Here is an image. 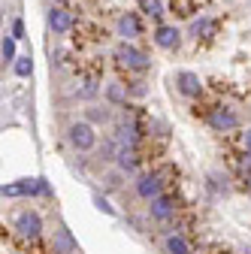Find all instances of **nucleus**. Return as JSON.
I'll list each match as a JSON object with an SVG mask.
<instances>
[{"label": "nucleus", "mask_w": 251, "mask_h": 254, "mask_svg": "<svg viewBox=\"0 0 251 254\" xmlns=\"http://www.w3.org/2000/svg\"><path fill=\"white\" fill-rule=\"evenodd\" d=\"M67 139L76 151H91L94 145H97V133H94L91 121H76L70 130H67Z\"/></svg>", "instance_id": "obj_1"}, {"label": "nucleus", "mask_w": 251, "mask_h": 254, "mask_svg": "<svg viewBox=\"0 0 251 254\" xmlns=\"http://www.w3.org/2000/svg\"><path fill=\"white\" fill-rule=\"evenodd\" d=\"M115 64H118V67H124V70H139L142 73V70H148V55L124 43V46L115 49Z\"/></svg>", "instance_id": "obj_2"}, {"label": "nucleus", "mask_w": 251, "mask_h": 254, "mask_svg": "<svg viewBox=\"0 0 251 254\" xmlns=\"http://www.w3.org/2000/svg\"><path fill=\"white\" fill-rule=\"evenodd\" d=\"M148 215H151L154 221H170V218H176V215H179V197L170 194V190H164L161 197H154V200L148 203Z\"/></svg>", "instance_id": "obj_3"}, {"label": "nucleus", "mask_w": 251, "mask_h": 254, "mask_svg": "<svg viewBox=\"0 0 251 254\" xmlns=\"http://www.w3.org/2000/svg\"><path fill=\"white\" fill-rule=\"evenodd\" d=\"M164 190H167V182H164V176H161L158 170H151V173L139 176V182H136V194H139L145 203H151L154 197H161Z\"/></svg>", "instance_id": "obj_4"}, {"label": "nucleus", "mask_w": 251, "mask_h": 254, "mask_svg": "<svg viewBox=\"0 0 251 254\" xmlns=\"http://www.w3.org/2000/svg\"><path fill=\"white\" fill-rule=\"evenodd\" d=\"M206 121H209L212 130H218V133H230V130H236V127H239V115L233 109H224V106L206 112Z\"/></svg>", "instance_id": "obj_5"}, {"label": "nucleus", "mask_w": 251, "mask_h": 254, "mask_svg": "<svg viewBox=\"0 0 251 254\" xmlns=\"http://www.w3.org/2000/svg\"><path fill=\"white\" fill-rule=\"evenodd\" d=\"M15 230H18V236H24V239H40L43 236V218L37 215V212H21L18 218H15Z\"/></svg>", "instance_id": "obj_6"}, {"label": "nucleus", "mask_w": 251, "mask_h": 254, "mask_svg": "<svg viewBox=\"0 0 251 254\" xmlns=\"http://www.w3.org/2000/svg\"><path fill=\"white\" fill-rule=\"evenodd\" d=\"M118 170L121 173H136L142 164H145V157H142V151L139 148H118Z\"/></svg>", "instance_id": "obj_7"}, {"label": "nucleus", "mask_w": 251, "mask_h": 254, "mask_svg": "<svg viewBox=\"0 0 251 254\" xmlns=\"http://www.w3.org/2000/svg\"><path fill=\"white\" fill-rule=\"evenodd\" d=\"M179 91L185 94V97H200V94H203L200 76L191 73V70H182V73H179Z\"/></svg>", "instance_id": "obj_8"}, {"label": "nucleus", "mask_w": 251, "mask_h": 254, "mask_svg": "<svg viewBox=\"0 0 251 254\" xmlns=\"http://www.w3.org/2000/svg\"><path fill=\"white\" fill-rule=\"evenodd\" d=\"M49 27L55 30V34H70V30H73V12L55 6V9L49 12Z\"/></svg>", "instance_id": "obj_9"}, {"label": "nucleus", "mask_w": 251, "mask_h": 254, "mask_svg": "<svg viewBox=\"0 0 251 254\" xmlns=\"http://www.w3.org/2000/svg\"><path fill=\"white\" fill-rule=\"evenodd\" d=\"M118 34H121L124 40H133V37H139V34H142V21H139V15H133V12H124V15L118 18Z\"/></svg>", "instance_id": "obj_10"}, {"label": "nucleus", "mask_w": 251, "mask_h": 254, "mask_svg": "<svg viewBox=\"0 0 251 254\" xmlns=\"http://www.w3.org/2000/svg\"><path fill=\"white\" fill-rule=\"evenodd\" d=\"M179 40H182V34L173 24H158V30H154V43H158L161 49H176Z\"/></svg>", "instance_id": "obj_11"}, {"label": "nucleus", "mask_w": 251, "mask_h": 254, "mask_svg": "<svg viewBox=\"0 0 251 254\" xmlns=\"http://www.w3.org/2000/svg\"><path fill=\"white\" fill-rule=\"evenodd\" d=\"M164 245H167V251H170V254H191V242H188V239H185V233H179V230L167 233Z\"/></svg>", "instance_id": "obj_12"}, {"label": "nucleus", "mask_w": 251, "mask_h": 254, "mask_svg": "<svg viewBox=\"0 0 251 254\" xmlns=\"http://www.w3.org/2000/svg\"><path fill=\"white\" fill-rule=\"evenodd\" d=\"M194 37H200V40H212L215 34H218V21H212V18H200V21H194Z\"/></svg>", "instance_id": "obj_13"}, {"label": "nucleus", "mask_w": 251, "mask_h": 254, "mask_svg": "<svg viewBox=\"0 0 251 254\" xmlns=\"http://www.w3.org/2000/svg\"><path fill=\"white\" fill-rule=\"evenodd\" d=\"M109 100L112 103H118V106H127V97H130V94H127V88H124V85H109Z\"/></svg>", "instance_id": "obj_14"}, {"label": "nucleus", "mask_w": 251, "mask_h": 254, "mask_svg": "<svg viewBox=\"0 0 251 254\" xmlns=\"http://www.w3.org/2000/svg\"><path fill=\"white\" fill-rule=\"evenodd\" d=\"M139 6H142V12H145V15H151V18H161V15H164L161 0H139Z\"/></svg>", "instance_id": "obj_15"}, {"label": "nucleus", "mask_w": 251, "mask_h": 254, "mask_svg": "<svg viewBox=\"0 0 251 254\" xmlns=\"http://www.w3.org/2000/svg\"><path fill=\"white\" fill-rule=\"evenodd\" d=\"M15 40L18 37H3V64H15Z\"/></svg>", "instance_id": "obj_16"}, {"label": "nucleus", "mask_w": 251, "mask_h": 254, "mask_svg": "<svg viewBox=\"0 0 251 254\" xmlns=\"http://www.w3.org/2000/svg\"><path fill=\"white\" fill-rule=\"evenodd\" d=\"M15 73L18 76H30V58H15Z\"/></svg>", "instance_id": "obj_17"}, {"label": "nucleus", "mask_w": 251, "mask_h": 254, "mask_svg": "<svg viewBox=\"0 0 251 254\" xmlns=\"http://www.w3.org/2000/svg\"><path fill=\"white\" fill-rule=\"evenodd\" d=\"M88 118L91 121H106V112L103 109H88Z\"/></svg>", "instance_id": "obj_18"}, {"label": "nucleus", "mask_w": 251, "mask_h": 254, "mask_svg": "<svg viewBox=\"0 0 251 254\" xmlns=\"http://www.w3.org/2000/svg\"><path fill=\"white\" fill-rule=\"evenodd\" d=\"M242 148H245V154H251V127L242 133Z\"/></svg>", "instance_id": "obj_19"}, {"label": "nucleus", "mask_w": 251, "mask_h": 254, "mask_svg": "<svg viewBox=\"0 0 251 254\" xmlns=\"http://www.w3.org/2000/svg\"><path fill=\"white\" fill-rule=\"evenodd\" d=\"M12 37H24V24H21V18H15V24H12Z\"/></svg>", "instance_id": "obj_20"}, {"label": "nucleus", "mask_w": 251, "mask_h": 254, "mask_svg": "<svg viewBox=\"0 0 251 254\" xmlns=\"http://www.w3.org/2000/svg\"><path fill=\"white\" fill-rule=\"evenodd\" d=\"M94 203H97V206H100V209H103L106 215H115V209H112V206H109L106 200H100V197H97V200H94Z\"/></svg>", "instance_id": "obj_21"}, {"label": "nucleus", "mask_w": 251, "mask_h": 254, "mask_svg": "<svg viewBox=\"0 0 251 254\" xmlns=\"http://www.w3.org/2000/svg\"><path fill=\"white\" fill-rule=\"evenodd\" d=\"M55 3H64V0H55Z\"/></svg>", "instance_id": "obj_22"}]
</instances>
